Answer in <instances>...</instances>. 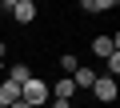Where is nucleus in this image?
I'll list each match as a JSON object with an SVG mask.
<instances>
[{"label":"nucleus","mask_w":120,"mask_h":108,"mask_svg":"<svg viewBox=\"0 0 120 108\" xmlns=\"http://www.w3.org/2000/svg\"><path fill=\"white\" fill-rule=\"evenodd\" d=\"M96 76H100V72H92V68H76V72H72V88H76V92H92Z\"/></svg>","instance_id":"20e7f679"},{"label":"nucleus","mask_w":120,"mask_h":108,"mask_svg":"<svg viewBox=\"0 0 120 108\" xmlns=\"http://www.w3.org/2000/svg\"><path fill=\"white\" fill-rule=\"evenodd\" d=\"M20 100V84H12V80H0V108H12Z\"/></svg>","instance_id":"423d86ee"},{"label":"nucleus","mask_w":120,"mask_h":108,"mask_svg":"<svg viewBox=\"0 0 120 108\" xmlns=\"http://www.w3.org/2000/svg\"><path fill=\"white\" fill-rule=\"evenodd\" d=\"M116 4L112 0H80V12H92V16H100V12H112Z\"/></svg>","instance_id":"6e6552de"},{"label":"nucleus","mask_w":120,"mask_h":108,"mask_svg":"<svg viewBox=\"0 0 120 108\" xmlns=\"http://www.w3.org/2000/svg\"><path fill=\"white\" fill-rule=\"evenodd\" d=\"M92 96H96L100 104H112V100L120 96V84H116L112 76H96V84H92Z\"/></svg>","instance_id":"f03ea898"},{"label":"nucleus","mask_w":120,"mask_h":108,"mask_svg":"<svg viewBox=\"0 0 120 108\" xmlns=\"http://www.w3.org/2000/svg\"><path fill=\"white\" fill-rule=\"evenodd\" d=\"M52 108H72V100H52Z\"/></svg>","instance_id":"f8f14e48"},{"label":"nucleus","mask_w":120,"mask_h":108,"mask_svg":"<svg viewBox=\"0 0 120 108\" xmlns=\"http://www.w3.org/2000/svg\"><path fill=\"white\" fill-rule=\"evenodd\" d=\"M92 52L108 60L112 52H120V40H116V36H96V40H92Z\"/></svg>","instance_id":"39448f33"},{"label":"nucleus","mask_w":120,"mask_h":108,"mask_svg":"<svg viewBox=\"0 0 120 108\" xmlns=\"http://www.w3.org/2000/svg\"><path fill=\"white\" fill-rule=\"evenodd\" d=\"M116 72H120V52H112V56H108V72H104V76L116 80Z\"/></svg>","instance_id":"9b49d317"},{"label":"nucleus","mask_w":120,"mask_h":108,"mask_svg":"<svg viewBox=\"0 0 120 108\" xmlns=\"http://www.w3.org/2000/svg\"><path fill=\"white\" fill-rule=\"evenodd\" d=\"M4 12H12L16 24H32V20H36V4H32V0H8Z\"/></svg>","instance_id":"7ed1b4c3"},{"label":"nucleus","mask_w":120,"mask_h":108,"mask_svg":"<svg viewBox=\"0 0 120 108\" xmlns=\"http://www.w3.org/2000/svg\"><path fill=\"white\" fill-rule=\"evenodd\" d=\"M76 96V88H72V76H60L56 84H52V100H72Z\"/></svg>","instance_id":"0eeeda50"},{"label":"nucleus","mask_w":120,"mask_h":108,"mask_svg":"<svg viewBox=\"0 0 120 108\" xmlns=\"http://www.w3.org/2000/svg\"><path fill=\"white\" fill-rule=\"evenodd\" d=\"M12 108H28V104H24V100H16V104H12Z\"/></svg>","instance_id":"ddd939ff"},{"label":"nucleus","mask_w":120,"mask_h":108,"mask_svg":"<svg viewBox=\"0 0 120 108\" xmlns=\"http://www.w3.org/2000/svg\"><path fill=\"white\" fill-rule=\"evenodd\" d=\"M8 80H12V84H24V80H32V68H28V64H12V68H8Z\"/></svg>","instance_id":"1a4fd4ad"},{"label":"nucleus","mask_w":120,"mask_h":108,"mask_svg":"<svg viewBox=\"0 0 120 108\" xmlns=\"http://www.w3.org/2000/svg\"><path fill=\"white\" fill-rule=\"evenodd\" d=\"M20 100H24L28 108H44V104H48V84L36 80V76L24 80V84H20Z\"/></svg>","instance_id":"f257e3e1"},{"label":"nucleus","mask_w":120,"mask_h":108,"mask_svg":"<svg viewBox=\"0 0 120 108\" xmlns=\"http://www.w3.org/2000/svg\"><path fill=\"white\" fill-rule=\"evenodd\" d=\"M60 68H64V72H68V76H72V72H76V68H80V60H76V56H72V52H64V56H60Z\"/></svg>","instance_id":"9d476101"}]
</instances>
